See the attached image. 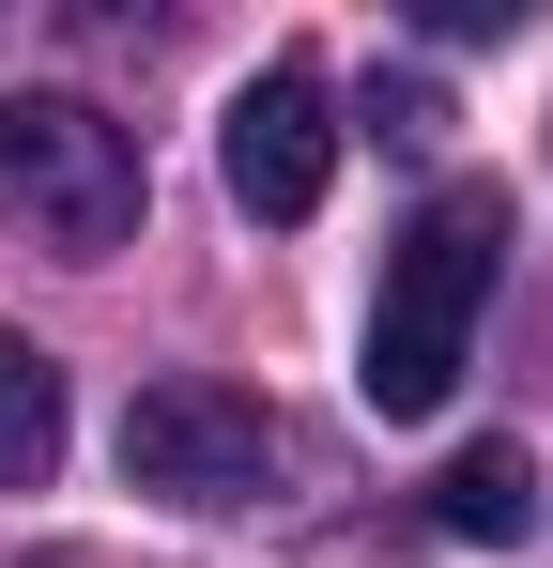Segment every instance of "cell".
Segmentation results:
<instances>
[{"instance_id":"3","label":"cell","mask_w":553,"mask_h":568,"mask_svg":"<svg viewBox=\"0 0 553 568\" xmlns=\"http://www.w3.org/2000/svg\"><path fill=\"white\" fill-rule=\"evenodd\" d=\"M276 476H292V430H276L247 384H139L123 399V491H154V507H262Z\"/></svg>"},{"instance_id":"4","label":"cell","mask_w":553,"mask_h":568,"mask_svg":"<svg viewBox=\"0 0 553 568\" xmlns=\"http://www.w3.org/2000/svg\"><path fill=\"white\" fill-rule=\"evenodd\" d=\"M231 200L262 215V231H292V215H323V185H339V123H323V78L308 62H262L247 93H231Z\"/></svg>"},{"instance_id":"7","label":"cell","mask_w":553,"mask_h":568,"mask_svg":"<svg viewBox=\"0 0 553 568\" xmlns=\"http://www.w3.org/2000/svg\"><path fill=\"white\" fill-rule=\"evenodd\" d=\"M369 123H384L400 154H431V139H446V93H431V78H369Z\"/></svg>"},{"instance_id":"2","label":"cell","mask_w":553,"mask_h":568,"mask_svg":"<svg viewBox=\"0 0 553 568\" xmlns=\"http://www.w3.org/2000/svg\"><path fill=\"white\" fill-rule=\"evenodd\" d=\"M139 139L92 93H0V215L47 246V262H108L139 246Z\"/></svg>"},{"instance_id":"5","label":"cell","mask_w":553,"mask_h":568,"mask_svg":"<svg viewBox=\"0 0 553 568\" xmlns=\"http://www.w3.org/2000/svg\"><path fill=\"white\" fill-rule=\"evenodd\" d=\"M431 523H446L461 554H523V538H539V462H523L507 430H492V446H461V462L431 476Z\"/></svg>"},{"instance_id":"6","label":"cell","mask_w":553,"mask_h":568,"mask_svg":"<svg viewBox=\"0 0 553 568\" xmlns=\"http://www.w3.org/2000/svg\"><path fill=\"white\" fill-rule=\"evenodd\" d=\"M47 462H62V369L0 323V491H47Z\"/></svg>"},{"instance_id":"1","label":"cell","mask_w":553,"mask_h":568,"mask_svg":"<svg viewBox=\"0 0 553 568\" xmlns=\"http://www.w3.org/2000/svg\"><path fill=\"white\" fill-rule=\"evenodd\" d=\"M507 185H446L400 246H384V292H369V415L384 430H415V415H446L461 369H476V307H492V277H507Z\"/></svg>"}]
</instances>
